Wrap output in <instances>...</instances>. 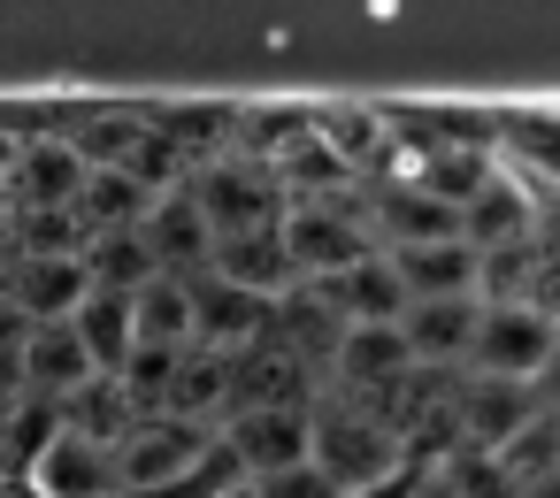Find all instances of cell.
Segmentation results:
<instances>
[{
  "label": "cell",
  "mask_w": 560,
  "mask_h": 498,
  "mask_svg": "<svg viewBox=\"0 0 560 498\" xmlns=\"http://www.w3.org/2000/svg\"><path fill=\"white\" fill-rule=\"evenodd\" d=\"M307 429H315V467H323L346 498L407 467V444L392 437V422H384L376 406H361L353 391H323L315 414H307Z\"/></svg>",
  "instance_id": "obj_1"
},
{
  "label": "cell",
  "mask_w": 560,
  "mask_h": 498,
  "mask_svg": "<svg viewBox=\"0 0 560 498\" xmlns=\"http://www.w3.org/2000/svg\"><path fill=\"white\" fill-rule=\"evenodd\" d=\"M284 246L300 261L307 284L323 276H346L376 253V230H369V192H330V200H292L284 208Z\"/></svg>",
  "instance_id": "obj_2"
},
{
  "label": "cell",
  "mask_w": 560,
  "mask_h": 498,
  "mask_svg": "<svg viewBox=\"0 0 560 498\" xmlns=\"http://www.w3.org/2000/svg\"><path fill=\"white\" fill-rule=\"evenodd\" d=\"M560 368V322H545L529 299H506V307H483V330H476V353H468V376L483 383H537Z\"/></svg>",
  "instance_id": "obj_3"
},
{
  "label": "cell",
  "mask_w": 560,
  "mask_h": 498,
  "mask_svg": "<svg viewBox=\"0 0 560 498\" xmlns=\"http://www.w3.org/2000/svg\"><path fill=\"white\" fill-rule=\"evenodd\" d=\"M185 192L200 200V215H208V230H215V238L277 230V223H284V208H292V192L277 185V169H261V162H246V154L208 162V169H200Z\"/></svg>",
  "instance_id": "obj_4"
},
{
  "label": "cell",
  "mask_w": 560,
  "mask_h": 498,
  "mask_svg": "<svg viewBox=\"0 0 560 498\" xmlns=\"http://www.w3.org/2000/svg\"><path fill=\"white\" fill-rule=\"evenodd\" d=\"M223 429H200V422H177V414H139L131 437L116 444V467H124V498H154L170 490L177 475H192L208 452H215Z\"/></svg>",
  "instance_id": "obj_5"
},
{
  "label": "cell",
  "mask_w": 560,
  "mask_h": 498,
  "mask_svg": "<svg viewBox=\"0 0 560 498\" xmlns=\"http://www.w3.org/2000/svg\"><path fill=\"white\" fill-rule=\"evenodd\" d=\"M16 498H124L116 444H93V437H78V429H55V437L24 460Z\"/></svg>",
  "instance_id": "obj_6"
},
{
  "label": "cell",
  "mask_w": 560,
  "mask_h": 498,
  "mask_svg": "<svg viewBox=\"0 0 560 498\" xmlns=\"http://www.w3.org/2000/svg\"><path fill=\"white\" fill-rule=\"evenodd\" d=\"M453 414H460V452L499 460V452H506L537 414H552V399H545L537 383H483V376H460Z\"/></svg>",
  "instance_id": "obj_7"
},
{
  "label": "cell",
  "mask_w": 560,
  "mask_h": 498,
  "mask_svg": "<svg viewBox=\"0 0 560 498\" xmlns=\"http://www.w3.org/2000/svg\"><path fill=\"white\" fill-rule=\"evenodd\" d=\"M307 414H315V406H261V414H231V422H223V444L238 452L246 483L315 460V429H307Z\"/></svg>",
  "instance_id": "obj_8"
},
{
  "label": "cell",
  "mask_w": 560,
  "mask_h": 498,
  "mask_svg": "<svg viewBox=\"0 0 560 498\" xmlns=\"http://www.w3.org/2000/svg\"><path fill=\"white\" fill-rule=\"evenodd\" d=\"M369 230H376V253L445 246V238H460V208H445L422 185H369Z\"/></svg>",
  "instance_id": "obj_9"
},
{
  "label": "cell",
  "mask_w": 560,
  "mask_h": 498,
  "mask_svg": "<svg viewBox=\"0 0 560 498\" xmlns=\"http://www.w3.org/2000/svg\"><path fill=\"white\" fill-rule=\"evenodd\" d=\"M476 330H483V299H415L399 322L415 368H438V376H468Z\"/></svg>",
  "instance_id": "obj_10"
},
{
  "label": "cell",
  "mask_w": 560,
  "mask_h": 498,
  "mask_svg": "<svg viewBox=\"0 0 560 498\" xmlns=\"http://www.w3.org/2000/svg\"><path fill=\"white\" fill-rule=\"evenodd\" d=\"M537 215H545V200L522 185V177H491L468 208H460V238L476 246V253H514V246H537Z\"/></svg>",
  "instance_id": "obj_11"
},
{
  "label": "cell",
  "mask_w": 560,
  "mask_h": 498,
  "mask_svg": "<svg viewBox=\"0 0 560 498\" xmlns=\"http://www.w3.org/2000/svg\"><path fill=\"white\" fill-rule=\"evenodd\" d=\"M101 368H93V353H85V337H78V322H32L24 330V360H16V383L32 391V399H78L85 383H93Z\"/></svg>",
  "instance_id": "obj_12"
},
{
  "label": "cell",
  "mask_w": 560,
  "mask_h": 498,
  "mask_svg": "<svg viewBox=\"0 0 560 498\" xmlns=\"http://www.w3.org/2000/svg\"><path fill=\"white\" fill-rule=\"evenodd\" d=\"M323 299H330V315L346 322V330H399L407 322V284H399V269L384 261V253H369L361 269H346V276H323L315 284Z\"/></svg>",
  "instance_id": "obj_13"
},
{
  "label": "cell",
  "mask_w": 560,
  "mask_h": 498,
  "mask_svg": "<svg viewBox=\"0 0 560 498\" xmlns=\"http://www.w3.org/2000/svg\"><path fill=\"white\" fill-rule=\"evenodd\" d=\"M85 154L70 139H24L16 169H9V208H78L85 192Z\"/></svg>",
  "instance_id": "obj_14"
},
{
  "label": "cell",
  "mask_w": 560,
  "mask_h": 498,
  "mask_svg": "<svg viewBox=\"0 0 560 498\" xmlns=\"http://www.w3.org/2000/svg\"><path fill=\"white\" fill-rule=\"evenodd\" d=\"M147 246H154V261H162V276H200L208 261H215V230H208V215H200V200L177 185V192H162L154 208H147Z\"/></svg>",
  "instance_id": "obj_15"
},
{
  "label": "cell",
  "mask_w": 560,
  "mask_h": 498,
  "mask_svg": "<svg viewBox=\"0 0 560 498\" xmlns=\"http://www.w3.org/2000/svg\"><path fill=\"white\" fill-rule=\"evenodd\" d=\"M0 299L24 322H70L93 299V276H85V261H16L0 276Z\"/></svg>",
  "instance_id": "obj_16"
},
{
  "label": "cell",
  "mask_w": 560,
  "mask_h": 498,
  "mask_svg": "<svg viewBox=\"0 0 560 498\" xmlns=\"http://www.w3.org/2000/svg\"><path fill=\"white\" fill-rule=\"evenodd\" d=\"M407 284V299H483V253L468 238H445V246H407V253H384Z\"/></svg>",
  "instance_id": "obj_17"
},
{
  "label": "cell",
  "mask_w": 560,
  "mask_h": 498,
  "mask_svg": "<svg viewBox=\"0 0 560 498\" xmlns=\"http://www.w3.org/2000/svg\"><path fill=\"white\" fill-rule=\"evenodd\" d=\"M70 322H78V337H85V353H93V368H101V376H124V368H131V353H139L131 292H93Z\"/></svg>",
  "instance_id": "obj_18"
},
{
  "label": "cell",
  "mask_w": 560,
  "mask_h": 498,
  "mask_svg": "<svg viewBox=\"0 0 560 498\" xmlns=\"http://www.w3.org/2000/svg\"><path fill=\"white\" fill-rule=\"evenodd\" d=\"M147 208H154V192H147V185H131L124 169H93V177H85V192H78V223H85L93 238L139 230V223H147Z\"/></svg>",
  "instance_id": "obj_19"
},
{
  "label": "cell",
  "mask_w": 560,
  "mask_h": 498,
  "mask_svg": "<svg viewBox=\"0 0 560 498\" xmlns=\"http://www.w3.org/2000/svg\"><path fill=\"white\" fill-rule=\"evenodd\" d=\"M131 422H139V399L124 391V376H93L78 399H62V429H78L93 444H124Z\"/></svg>",
  "instance_id": "obj_20"
},
{
  "label": "cell",
  "mask_w": 560,
  "mask_h": 498,
  "mask_svg": "<svg viewBox=\"0 0 560 498\" xmlns=\"http://www.w3.org/2000/svg\"><path fill=\"white\" fill-rule=\"evenodd\" d=\"M85 276H93V292H131L139 299L162 276V261H154L147 230H116V238H93L85 246Z\"/></svg>",
  "instance_id": "obj_21"
},
{
  "label": "cell",
  "mask_w": 560,
  "mask_h": 498,
  "mask_svg": "<svg viewBox=\"0 0 560 498\" xmlns=\"http://www.w3.org/2000/svg\"><path fill=\"white\" fill-rule=\"evenodd\" d=\"M139 345H162V353H192V284L185 276H154L139 299Z\"/></svg>",
  "instance_id": "obj_22"
},
{
  "label": "cell",
  "mask_w": 560,
  "mask_h": 498,
  "mask_svg": "<svg viewBox=\"0 0 560 498\" xmlns=\"http://www.w3.org/2000/svg\"><path fill=\"white\" fill-rule=\"evenodd\" d=\"M254 490H261V498H346V490H338L315 460H300V467H284V475H261Z\"/></svg>",
  "instance_id": "obj_23"
},
{
  "label": "cell",
  "mask_w": 560,
  "mask_h": 498,
  "mask_svg": "<svg viewBox=\"0 0 560 498\" xmlns=\"http://www.w3.org/2000/svg\"><path fill=\"white\" fill-rule=\"evenodd\" d=\"M16 146H24V139H16L9 123H0V185H9V169H16Z\"/></svg>",
  "instance_id": "obj_24"
},
{
  "label": "cell",
  "mask_w": 560,
  "mask_h": 498,
  "mask_svg": "<svg viewBox=\"0 0 560 498\" xmlns=\"http://www.w3.org/2000/svg\"><path fill=\"white\" fill-rule=\"evenodd\" d=\"M223 498H261V490H254V483H231V490H223Z\"/></svg>",
  "instance_id": "obj_25"
}]
</instances>
